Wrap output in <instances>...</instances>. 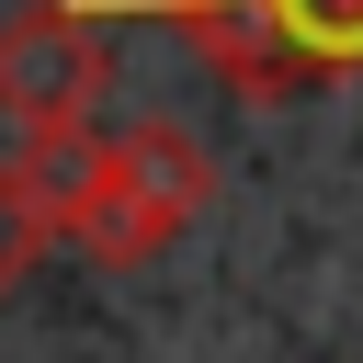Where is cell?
Returning <instances> with one entry per match:
<instances>
[{
  "instance_id": "cell-2",
  "label": "cell",
  "mask_w": 363,
  "mask_h": 363,
  "mask_svg": "<svg viewBox=\"0 0 363 363\" xmlns=\"http://www.w3.org/2000/svg\"><path fill=\"white\" fill-rule=\"evenodd\" d=\"M113 91V34L79 0H23L0 23V125L23 136V159H68L102 125Z\"/></svg>"
},
{
  "instance_id": "cell-1",
  "label": "cell",
  "mask_w": 363,
  "mask_h": 363,
  "mask_svg": "<svg viewBox=\"0 0 363 363\" xmlns=\"http://www.w3.org/2000/svg\"><path fill=\"white\" fill-rule=\"evenodd\" d=\"M57 170V238L91 250L102 272H136L159 250H182L216 204V147L170 113H136V125H91Z\"/></svg>"
},
{
  "instance_id": "cell-3",
  "label": "cell",
  "mask_w": 363,
  "mask_h": 363,
  "mask_svg": "<svg viewBox=\"0 0 363 363\" xmlns=\"http://www.w3.org/2000/svg\"><path fill=\"white\" fill-rule=\"evenodd\" d=\"M45 250H57V170L45 159H0V306L45 272Z\"/></svg>"
},
{
  "instance_id": "cell-4",
  "label": "cell",
  "mask_w": 363,
  "mask_h": 363,
  "mask_svg": "<svg viewBox=\"0 0 363 363\" xmlns=\"http://www.w3.org/2000/svg\"><path fill=\"white\" fill-rule=\"evenodd\" d=\"M272 23L295 34V57H306V68L363 57V0H272Z\"/></svg>"
}]
</instances>
